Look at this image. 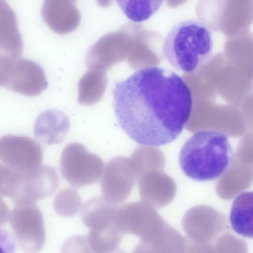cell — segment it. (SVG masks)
Wrapping results in <instances>:
<instances>
[{
  "label": "cell",
  "instance_id": "1",
  "mask_svg": "<svg viewBox=\"0 0 253 253\" xmlns=\"http://www.w3.org/2000/svg\"><path fill=\"white\" fill-rule=\"evenodd\" d=\"M114 107L126 134L145 146L159 147L182 133L192 110L191 89L176 73L147 66L116 83Z\"/></svg>",
  "mask_w": 253,
  "mask_h": 253
},
{
  "label": "cell",
  "instance_id": "2",
  "mask_svg": "<svg viewBox=\"0 0 253 253\" xmlns=\"http://www.w3.org/2000/svg\"><path fill=\"white\" fill-rule=\"evenodd\" d=\"M234 152L228 135L216 130L195 132L184 143L179 166L188 177L198 181L217 179L229 169Z\"/></svg>",
  "mask_w": 253,
  "mask_h": 253
},
{
  "label": "cell",
  "instance_id": "3",
  "mask_svg": "<svg viewBox=\"0 0 253 253\" xmlns=\"http://www.w3.org/2000/svg\"><path fill=\"white\" fill-rule=\"evenodd\" d=\"M162 49L164 57L174 68L185 74L196 73L212 56L211 32L199 20L181 21L168 32Z\"/></svg>",
  "mask_w": 253,
  "mask_h": 253
},
{
  "label": "cell",
  "instance_id": "4",
  "mask_svg": "<svg viewBox=\"0 0 253 253\" xmlns=\"http://www.w3.org/2000/svg\"><path fill=\"white\" fill-rule=\"evenodd\" d=\"M104 163L100 157L88 152L79 143H72L63 149L60 172L72 187L80 188L98 181L102 174Z\"/></svg>",
  "mask_w": 253,
  "mask_h": 253
},
{
  "label": "cell",
  "instance_id": "5",
  "mask_svg": "<svg viewBox=\"0 0 253 253\" xmlns=\"http://www.w3.org/2000/svg\"><path fill=\"white\" fill-rule=\"evenodd\" d=\"M9 221L15 239L26 253H37L43 248L45 231L42 211L35 203L16 204Z\"/></svg>",
  "mask_w": 253,
  "mask_h": 253
},
{
  "label": "cell",
  "instance_id": "6",
  "mask_svg": "<svg viewBox=\"0 0 253 253\" xmlns=\"http://www.w3.org/2000/svg\"><path fill=\"white\" fill-rule=\"evenodd\" d=\"M103 170L100 181L102 197L115 205L124 202L131 193L137 179L129 157L113 158Z\"/></svg>",
  "mask_w": 253,
  "mask_h": 253
},
{
  "label": "cell",
  "instance_id": "7",
  "mask_svg": "<svg viewBox=\"0 0 253 253\" xmlns=\"http://www.w3.org/2000/svg\"><path fill=\"white\" fill-rule=\"evenodd\" d=\"M19 172L18 184L10 198L15 204L34 203L44 199L52 195L59 185L56 169L47 165H40L27 171Z\"/></svg>",
  "mask_w": 253,
  "mask_h": 253
},
{
  "label": "cell",
  "instance_id": "8",
  "mask_svg": "<svg viewBox=\"0 0 253 253\" xmlns=\"http://www.w3.org/2000/svg\"><path fill=\"white\" fill-rule=\"evenodd\" d=\"M43 159L40 143L28 136L7 134L0 138V161L20 172L41 165Z\"/></svg>",
  "mask_w": 253,
  "mask_h": 253
},
{
  "label": "cell",
  "instance_id": "9",
  "mask_svg": "<svg viewBox=\"0 0 253 253\" xmlns=\"http://www.w3.org/2000/svg\"><path fill=\"white\" fill-rule=\"evenodd\" d=\"M153 220L154 213L147 203L133 202L118 207L114 224L122 234L142 239L141 244L149 239Z\"/></svg>",
  "mask_w": 253,
  "mask_h": 253
},
{
  "label": "cell",
  "instance_id": "10",
  "mask_svg": "<svg viewBox=\"0 0 253 253\" xmlns=\"http://www.w3.org/2000/svg\"><path fill=\"white\" fill-rule=\"evenodd\" d=\"M45 73L38 63L26 58L13 63L7 89L27 96L41 94L47 86Z\"/></svg>",
  "mask_w": 253,
  "mask_h": 253
},
{
  "label": "cell",
  "instance_id": "11",
  "mask_svg": "<svg viewBox=\"0 0 253 253\" xmlns=\"http://www.w3.org/2000/svg\"><path fill=\"white\" fill-rule=\"evenodd\" d=\"M23 49L16 15L6 0H0V53L17 59L21 56Z\"/></svg>",
  "mask_w": 253,
  "mask_h": 253
},
{
  "label": "cell",
  "instance_id": "12",
  "mask_svg": "<svg viewBox=\"0 0 253 253\" xmlns=\"http://www.w3.org/2000/svg\"><path fill=\"white\" fill-rule=\"evenodd\" d=\"M69 127L68 117L61 111L51 109L39 116L34 133L39 140L47 145L58 144L64 139Z\"/></svg>",
  "mask_w": 253,
  "mask_h": 253
},
{
  "label": "cell",
  "instance_id": "13",
  "mask_svg": "<svg viewBox=\"0 0 253 253\" xmlns=\"http://www.w3.org/2000/svg\"><path fill=\"white\" fill-rule=\"evenodd\" d=\"M128 46L124 42H103L95 45L87 54L86 64L88 70L106 72L116 64L127 59Z\"/></svg>",
  "mask_w": 253,
  "mask_h": 253
},
{
  "label": "cell",
  "instance_id": "14",
  "mask_svg": "<svg viewBox=\"0 0 253 253\" xmlns=\"http://www.w3.org/2000/svg\"><path fill=\"white\" fill-rule=\"evenodd\" d=\"M117 208L102 197H93L82 205L81 218L90 229L102 228L114 223Z\"/></svg>",
  "mask_w": 253,
  "mask_h": 253
},
{
  "label": "cell",
  "instance_id": "15",
  "mask_svg": "<svg viewBox=\"0 0 253 253\" xmlns=\"http://www.w3.org/2000/svg\"><path fill=\"white\" fill-rule=\"evenodd\" d=\"M253 192H245L234 200L229 219L234 231L244 237H253Z\"/></svg>",
  "mask_w": 253,
  "mask_h": 253
},
{
  "label": "cell",
  "instance_id": "16",
  "mask_svg": "<svg viewBox=\"0 0 253 253\" xmlns=\"http://www.w3.org/2000/svg\"><path fill=\"white\" fill-rule=\"evenodd\" d=\"M107 84L105 72L88 70L78 83V102L84 106L97 103L103 96Z\"/></svg>",
  "mask_w": 253,
  "mask_h": 253
},
{
  "label": "cell",
  "instance_id": "17",
  "mask_svg": "<svg viewBox=\"0 0 253 253\" xmlns=\"http://www.w3.org/2000/svg\"><path fill=\"white\" fill-rule=\"evenodd\" d=\"M122 235L114 223L102 228L90 229L85 237L86 243L92 252L112 253L118 249Z\"/></svg>",
  "mask_w": 253,
  "mask_h": 253
},
{
  "label": "cell",
  "instance_id": "18",
  "mask_svg": "<svg viewBox=\"0 0 253 253\" xmlns=\"http://www.w3.org/2000/svg\"><path fill=\"white\" fill-rule=\"evenodd\" d=\"M164 0H116L131 21L140 22L150 18L160 9Z\"/></svg>",
  "mask_w": 253,
  "mask_h": 253
},
{
  "label": "cell",
  "instance_id": "19",
  "mask_svg": "<svg viewBox=\"0 0 253 253\" xmlns=\"http://www.w3.org/2000/svg\"><path fill=\"white\" fill-rule=\"evenodd\" d=\"M81 206V196L77 191L72 188L61 190L56 195L53 202L54 211L64 217L74 216Z\"/></svg>",
  "mask_w": 253,
  "mask_h": 253
},
{
  "label": "cell",
  "instance_id": "20",
  "mask_svg": "<svg viewBox=\"0 0 253 253\" xmlns=\"http://www.w3.org/2000/svg\"><path fill=\"white\" fill-rule=\"evenodd\" d=\"M19 172L3 164H0V196L11 198L17 188Z\"/></svg>",
  "mask_w": 253,
  "mask_h": 253
},
{
  "label": "cell",
  "instance_id": "21",
  "mask_svg": "<svg viewBox=\"0 0 253 253\" xmlns=\"http://www.w3.org/2000/svg\"><path fill=\"white\" fill-rule=\"evenodd\" d=\"M15 59L6 54L0 53V87H7Z\"/></svg>",
  "mask_w": 253,
  "mask_h": 253
},
{
  "label": "cell",
  "instance_id": "22",
  "mask_svg": "<svg viewBox=\"0 0 253 253\" xmlns=\"http://www.w3.org/2000/svg\"><path fill=\"white\" fill-rule=\"evenodd\" d=\"M15 239L7 230L0 228V253H12L15 252Z\"/></svg>",
  "mask_w": 253,
  "mask_h": 253
},
{
  "label": "cell",
  "instance_id": "23",
  "mask_svg": "<svg viewBox=\"0 0 253 253\" xmlns=\"http://www.w3.org/2000/svg\"><path fill=\"white\" fill-rule=\"evenodd\" d=\"M10 213L7 204L0 196V226L7 223L9 219Z\"/></svg>",
  "mask_w": 253,
  "mask_h": 253
}]
</instances>
